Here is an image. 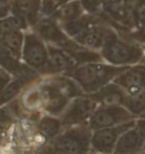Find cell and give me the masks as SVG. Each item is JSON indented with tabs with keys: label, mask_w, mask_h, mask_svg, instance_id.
Wrapping results in <instances>:
<instances>
[{
	"label": "cell",
	"mask_w": 145,
	"mask_h": 154,
	"mask_svg": "<svg viewBox=\"0 0 145 154\" xmlns=\"http://www.w3.org/2000/svg\"><path fill=\"white\" fill-rule=\"evenodd\" d=\"M0 67L5 69L13 77L27 74L34 70L24 62H21V59L15 56L1 41H0Z\"/></svg>",
	"instance_id": "9a60e30c"
},
{
	"label": "cell",
	"mask_w": 145,
	"mask_h": 154,
	"mask_svg": "<svg viewBox=\"0 0 145 154\" xmlns=\"http://www.w3.org/2000/svg\"><path fill=\"white\" fill-rule=\"evenodd\" d=\"M97 106V102L89 94H82L73 98L60 116L63 129L88 123Z\"/></svg>",
	"instance_id": "5b68a950"
},
{
	"label": "cell",
	"mask_w": 145,
	"mask_h": 154,
	"mask_svg": "<svg viewBox=\"0 0 145 154\" xmlns=\"http://www.w3.org/2000/svg\"><path fill=\"white\" fill-rule=\"evenodd\" d=\"M145 150V118H137L117 142L113 154H139Z\"/></svg>",
	"instance_id": "ba28073f"
},
{
	"label": "cell",
	"mask_w": 145,
	"mask_h": 154,
	"mask_svg": "<svg viewBox=\"0 0 145 154\" xmlns=\"http://www.w3.org/2000/svg\"><path fill=\"white\" fill-rule=\"evenodd\" d=\"M98 105H122L127 99L128 94L115 82L112 81L94 93L89 94Z\"/></svg>",
	"instance_id": "5bb4252c"
},
{
	"label": "cell",
	"mask_w": 145,
	"mask_h": 154,
	"mask_svg": "<svg viewBox=\"0 0 145 154\" xmlns=\"http://www.w3.org/2000/svg\"><path fill=\"white\" fill-rule=\"evenodd\" d=\"M110 28H112V26L103 22L92 24L77 35L76 37H74L73 40H75L80 45L88 49L100 51L103 47L104 40H106Z\"/></svg>",
	"instance_id": "7c38bea8"
},
{
	"label": "cell",
	"mask_w": 145,
	"mask_h": 154,
	"mask_svg": "<svg viewBox=\"0 0 145 154\" xmlns=\"http://www.w3.org/2000/svg\"><path fill=\"white\" fill-rule=\"evenodd\" d=\"M41 0H12L11 14L21 18L28 27L35 25L40 18Z\"/></svg>",
	"instance_id": "4fadbf2b"
},
{
	"label": "cell",
	"mask_w": 145,
	"mask_h": 154,
	"mask_svg": "<svg viewBox=\"0 0 145 154\" xmlns=\"http://www.w3.org/2000/svg\"><path fill=\"white\" fill-rule=\"evenodd\" d=\"M34 32L39 35L49 45L63 47L72 38H70L60 24L52 17H41L33 26Z\"/></svg>",
	"instance_id": "9c48e42d"
},
{
	"label": "cell",
	"mask_w": 145,
	"mask_h": 154,
	"mask_svg": "<svg viewBox=\"0 0 145 154\" xmlns=\"http://www.w3.org/2000/svg\"><path fill=\"white\" fill-rule=\"evenodd\" d=\"M36 128L47 142H51L63 130L60 117L49 114H42L39 117L36 121Z\"/></svg>",
	"instance_id": "2e32d148"
},
{
	"label": "cell",
	"mask_w": 145,
	"mask_h": 154,
	"mask_svg": "<svg viewBox=\"0 0 145 154\" xmlns=\"http://www.w3.org/2000/svg\"><path fill=\"white\" fill-rule=\"evenodd\" d=\"M88 154H97V153H94V152H92V151H91V152H89Z\"/></svg>",
	"instance_id": "d4e9b609"
},
{
	"label": "cell",
	"mask_w": 145,
	"mask_h": 154,
	"mask_svg": "<svg viewBox=\"0 0 145 154\" xmlns=\"http://www.w3.org/2000/svg\"><path fill=\"white\" fill-rule=\"evenodd\" d=\"M143 52H144V56H143V61L145 62V44H143Z\"/></svg>",
	"instance_id": "cb8c5ba5"
},
{
	"label": "cell",
	"mask_w": 145,
	"mask_h": 154,
	"mask_svg": "<svg viewBox=\"0 0 145 154\" xmlns=\"http://www.w3.org/2000/svg\"><path fill=\"white\" fill-rule=\"evenodd\" d=\"M139 154H145V150H144V151H142V152H141V153H139Z\"/></svg>",
	"instance_id": "484cf974"
},
{
	"label": "cell",
	"mask_w": 145,
	"mask_h": 154,
	"mask_svg": "<svg viewBox=\"0 0 145 154\" xmlns=\"http://www.w3.org/2000/svg\"><path fill=\"white\" fill-rule=\"evenodd\" d=\"M22 61L26 65L46 76L49 64L48 45L36 32H28L24 37Z\"/></svg>",
	"instance_id": "277c9868"
},
{
	"label": "cell",
	"mask_w": 145,
	"mask_h": 154,
	"mask_svg": "<svg viewBox=\"0 0 145 154\" xmlns=\"http://www.w3.org/2000/svg\"><path fill=\"white\" fill-rule=\"evenodd\" d=\"M135 120L92 131L91 151L97 154H113L120 136L134 124Z\"/></svg>",
	"instance_id": "52a82bcc"
},
{
	"label": "cell",
	"mask_w": 145,
	"mask_h": 154,
	"mask_svg": "<svg viewBox=\"0 0 145 154\" xmlns=\"http://www.w3.org/2000/svg\"><path fill=\"white\" fill-rule=\"evenodd\" d=\"M128 95L136 94L145 90V62L128 66L113 80Z\"/></svg>",
	"instance_id": "30bf717a"
},
{
	"label": "cell",
	"mask_w": 145,
	"mask_h": 154,
	"mask_svg": "<svg viewBox=\"0 0 145 154\" xmlns=\"http://www.w3.org/2000/svg\"><path fill=\"white\" fill-rule=\"evenodd\" d=\"M134 29L128 36L135 41L145 44V0H137L133 10Z\"/></svg>",
	"instance_id": "ac0fdd59"
},
{
	"label": "cell",
	"mask_w": 145,
	"mask_h": 154,
	"mask_svg": "<svg viewBox=\"0 0 145 154\" xmlns=\"http://www.w3.org/2000/svg\"><path fill=\"white\" fill-rule=\"evenodd\" d=\"M136 118L122 105H98L88 124L92 131L132 121Z\"/></svg>",
	"instance_id": "8992f818"
},
{
	"label": "cell",
	"mask_w": 145,
	"mask_h": 154,
	"mask_svg": "<svg viewBox=\"0 0 145 154\" xmlns=\"http://www.w3.org/2000/svg\"><path fill=\"white\" fill-rule=\"evenodd\" d=\"M12 78H13V76L10 73L0 67V95H1L6 86L8 85V83L12 80Z\"/></svg>",
	"instance_id": "7402d4cb"
},
{
	"label": "cell",
	"mask_w": 145,
	"mask_h": 154,
	"mask_svg": "<svg viewBox=\"0 0 145 154\" xmlns=\"http://www.w3.org/2000/svg\"><path fill=\"white\" fill-rule=\"evenodd\" d=\"M85 13L86 11L83 7L81 0H70L62 4L51 17L61 25L76 19Z\"/></svg>",
	"instance_id": "e0dca14e"
},
{
	"label": "cell",
	"mask_w": 145,
	"mask_h": 154,
	"mask_svg": "<svg viewBox=\"0 0 145 154\" xmlns=\"http://www.w3.org/2000/svg\"><path fill=\"white\" fill-rule=\"evenodd\" d=\"M127 67L115 66L106 61H97L81 64L65 75L75 80L85 94H91L113 81Z\"/></svg>",
	"instance_id": "7a4b0ae2"
},
{
	"label": "cell",
	"mask_w": 145,
	"mask_h": 154,
	"mask_svg": "<svg viewBox=\"0 0 145 154\" xmlns=\"http://www.w3.org/2000/svg\"><path fill=\"white\" fill-rule=\"evenodd\" d=\"M23 30H15L0 35V41L13 53L15 56L22 60V50L24 44Z\"/></svg>",
	"instance_id": "d6986e66"
},
{
	"label": "cell",
	"mask_w": 145,
	"mask_h": 154,
	"mask_svg": "<svg viewBox=\"0 0 145 154\" xmlns=\"http://www.w3.org/2000/svg\"><path fill=\"white\" fill-rule=\"evenodd\" d=\"M47 45L49 52V64L46 76L66 74L79 66L77 60L70 51L58 46Z\"/></svg>",
	"instance_id": "8fae6325"
},
{
	"label": "cell",
	"mask_w": 145,
	"mask_h": 154,
	"mask_svg": "<svg viewBox=\"0 0 145 154\" xmlns=\"http://www.w3.org/2000/svg\"><path fill=\"white\" fill-rule=\"evenodd\" d=\"M124 107L135 118H145V90L128 95Z\"/></svg>",
	"instance_id": "ffe728a7"
},
{
	"label": "cell",
	"mask_w": 145,
	"mask_h": 154,
	"mask_svg": "<svg viewBox=\"0 0 145 154\" xmlns=\"http://www.w3.org/2000/svg\"><path fill=\"white\" fill-rule=\"evenodd\" d=\"M12 0H0V19L11 14Z\"/></svg>",
	"instance_id": "603a6c76"
},
{
	"label": "cell",
	"mask_w": 145,
	"mask_h": 154,
	"mask_svg": "<svg viewBox=\"0 0 145 154\" xmlns=\"http://www.w3.org/2000/svg\"><path fill=\"white\" fill-rule=\"evenodd\" d=\"M92 130L88 123L65 128L51 141L62 154H88L91 152Z\"/></svg>",
	"instance_id": "3957f363"
},
{
	"label": "cell",
	"mask_w": 145,
	"mask_h": 154,
	"mask_svg": "<svg viewBox=\"0 0 145 154\" xmlns=\"http://www.w3.org/2000/svg\"><path fill=\"white\" fill-rule=\"evenodd\" d=\"M35 154H62L51 142H46L36 150Z\"/></svg>",
	"instance_id": "44dd1931"
},
{
	"label": "cell",
	"mask_w": 145,
	"mask_h": 154,
	"mask_svg": "<svg viewBox=\"0 0 145 154\" xmlns=\"http://www.w3.org/2000/svg\"><path fill=\"white\" fill-rule=\"evenodd\" d=\"M100 53L103 61L115 66H131L143 61V44L125 33L110 28Z\"/></svg>",
	"instance_id": "6da1fadb"
}]
</instances>
